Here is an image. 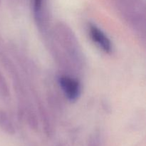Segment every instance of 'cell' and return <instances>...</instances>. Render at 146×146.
Returning <instances> with one entry per match:
<instances>
[{"label":"cell","instance_id":"cell-1","mask_svg":"<svg viewBox=\"0 0 146 146\" xmlns=\"http://www.w3.org/2000/svg\"><path fill=\"white\" fill-rule=\"evenodd\" d=\"M55 41L76 69H82L85 58L76 36L68 24L58 22L54 27Z\"/></svg>","mask_w":146,"mask_h":146},{"label":"cell","instance_id":"cell-2","mask_svg":"<svg viewBox=\"0 0 146 146\" xmlns=\"http://www.w3.org/2000/svg\"><path fill=\"white\" fill-rule=\"evenodd\" d=\"M125 21L141 36L145 35V6L144 0H115Z\"/></svg>","mask_w":146,"mask_h":146},{"label":"cell","instance_id":"cell-3","mask_svg":"<svg viewBox=\"0 0 146 146\" xmlns=\"http://www.w3.org/2000/svg\"><path fill=\"white\" fill-rule=\"evenodd\" d=\"M33 17L36 26L42 34H46L50 26V14L47 0H32Z\"/></svg>","mask_w":146,"mask_h":146},{"label":"cell","instance_id":"cell-4","mask_svg":"<svg viewBox=\"0 0 146 146\" xmlns=\"http://www.w3.org/2000/svg\"><path fill=\"white\" fill-rule=\"evenodd\" d=\"M58 84L67 99L71 102L77 101L81 94V86L76 78L70 75H61L58 78Z\"/></svg>","mask_w":146,"mask_h":146},{"label":"cell","instance_id":"cell-5","mask_svg":"<svg viewBox=\"0 0 146 146\" xmlns=\"http://www.w3.org/2000/svg\"><path fill=\"white\" fill-rule=\"evenodd\" d=\"M88 34L91 40L106 54H111L113 51V44L109 37L102 29L94 24L88 25Z\"/></svg>","mask_w":146,"mask_h":146},{"label":"cell","instance_id":"cell-6","mask_svg":"<svg viewBox=\"0 0 146 146\" xmlns=\"http://www.w3.org/2000/svg\"><path fill=\"white\" fill-rule=\"evenodd\" d=\"M37 102H38V104H37V105H38L37 107L38 108V113H39L40 118H41V121L42 122L43 128L45 131L46 135L48 137H51L54 134V127H53L49 115H48V112L44 108V105L41 104V101L37 100Z\"/></svg>","mask_w":146,"mask_h":146},{"label":"cell","instance_id":"cell-7","mask_svg":"<svg viewBox=\"0 0 146 146\" xmlns=\"http://www.w3.org/2000/svg\"><path fill=\"white\" fill-rule=\"evenodd\" d=\"M0 128L9 135H14L16 133L15 127L12 121L5 111L0 109Z\"/></svg>","mask_w":146,"mask_h":146},{"label":"cell","instance_id":"cell-8","mask_svg":"<svg viewBox=\"0 0 146 146\" xmlns=\"http://www.w3.org/2000/svg\"><path fill=\"white\" fill-rule=\"evenodd\" d=\"M87 146H103V137L101 132L96 131L88 138Z\"/></svg>","mask_w":146,"mask_h":146},{"label":"cell","instance_id":"cell-9","mask_svg":"<svg viewBox=\"0 0 146 146\" xmlns=\"http://www.w3.org/2000/svg\"><path fill=\"white\" fill-rule=\"evenodd\" d=\"M0 91H1L3 96H9L8 86H7V82H6V81L4 80V78L3 77V76L1 75V73H0Z\"/></svg>","mask_w":146,"mask_h":146},{"label":"cell","instance_id":"cell-10","mask_svg":"<svg viewBox=\"0 0 146 146\" xmlns=\"http://www.w3.org/2000/svg\"><path fill=\"white\" fill-rule=\"evenodd\" d=\"M58 146H62V145H58Z\"/></svg>","mask_w":146,"mask_h":146}]
</instances>
